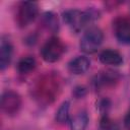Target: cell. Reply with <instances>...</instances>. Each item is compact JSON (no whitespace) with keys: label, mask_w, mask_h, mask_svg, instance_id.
I'll use <instances>...</instances> for the list:
<instances>
[{"label":"cell","mask_w":130,"mask_h":130,"mask_svg":"<svg viewBox=\"0 0 130 130\" xmlns=\"http://www.w3.org/2000/svg\"><path fill=\"white\" fill-rule=\"evenodd\" d=\"M98 18L99 12L92 8H88L82 11L78 9H71L63 13L64 22L75 34L90 27L91 23H93Z\"/></svg>","instance_id":"1"},{"label":"cell","mask_w":130,"mask_h":130,"mask_svg":"<svg viewBox=\"0 0 130 130\" xmlns=\"http://www.w3.org/2000/svg\"><path fill=\"white\" fill-rule=\"evenodd\" d=\"M103 41H104L103 30L98 26L91 25L90 27L84 30L80 39L79 48L85 54H93L100 49V47L103 44Z\"/></svg>","instance_id":"2"},{"label":"cell","mask_w":130,"mask_h":130,"mask_svg":"<svg viewBox=\"0 0 130 130\" xmlns=\"http://www.w3.org/2000/svg\"><path fill=\"white\" fill-rule=\"evenodd\" d=\"M65 52V46L63 42L57 38H50L42 47L41 54L43 59L48 63H54L58 61Z\"/></svg>","instance_id":"3"},{"label":"cell","mask_w":130,"mask_h":130,"mask_svg":"<svg viewBox=\"0 0 130 130\" xmlns=\"http://www.w3.org/2000/svg\"><path fill=\"white\" fill-rule=\"evenodd\" d=\"M39 7L36 2L25 1L21 2L16 12V21L20 27H25L30 24L37 17Z\"/></svg>","instance_id":"4"},{"label":"cell","mask_w":130,"mask_h":130,"mask_svg":"<svg viewBox=\"0 0 130 130\" xmlns=\"http://www.w3.org/2000/svg\"><path fill=\"white\" fill-rule=\"evenodd\" d=\"M21 107V98L20 95L13 90H6L2 93L1 96V109L8 115L12 116L16 114Z\"/></svg>","instance_id":"5"},{"label":"cell","mask_w":130,"mask_h":130,"mask_svg":"<svg viewBox=\"0 0 130 130\" xmlns=\"http://www.w3.org/2000/svg\"><path fill=\"white\" fill-rule=\"evenodd\" d=\"M114 31L116 38L120 43L129 44L130 43V18L126 16H121L114 21Z\"/></svg>","instance_id":"6"},{"label":"cell","mask_w":130,"mask_h":130,"mask_svg":"<svg viewBox=\"0 0 130 130\" xmlns=\"http://www.w3.org/2000/svg\"><path fill=\"white\" fill-rule=\"evenodd\" d=\"M12 52L13 47L10 41L7 38L2 37L0 43V69L2 71L5 70V68H7L10 64L12 59Z\"/></svg>","instance_id":"7"},{"label":"cell","mask_w":130,"mask_h":130,"mask_svg":"<svg viewBox=\"0 0 130 130\" xmlns=\"http://www.w3.org/2000/svg\"><path fill=\"white\" fill-rule=\"evenodd\" d=\"M90 66V61L86 56H77L68 63V70L75 75L83 74Z\"/></svg>","instance_id":"8"},{"label":"cell","mask_w":130,"mask_h":130,"mask_svg":"<svg viewBox=\"0 0 130 130\" xmlns=\"http://www.w3.org/2000/svg\"><path fill=\"white\" fill-rule=\"evenodd\" d=\"M100 61L105 65L118 66L123 63V57L118 51L107 49L100 54Z\"/></svg>","instance_id":"9"},{"label":"cell","mask_w":130,"mask_h":130,"mask_svg":"<svg viewBox=\"0 0 130 130\" xmlns=\"http://www.w3.org/2000/svg\"><path fill=\"white\" fill-rule=\"evenodd\" d=\"M119 78V75L117 72L112 70H107L105 72H101L95 76V79L93 80V83L95 84V87H102V86H109L113 85L114 82H116Z\"/></svg>","instance_id":"10"},{"label":"cell","mask_w":130,"mask_h":130,"mask_svg":"<svg viewBox=\"0 0 130 130\" xmlns=\"http://www.w3.org/2000/svg\"><path fill=\"white\" fill-rule=\"evenodd\" d=\"M88 124V116L85 111H80L70 120L71 130H85Z\"/></svg>","instance_id":"11"},{"label":"cell","mask_w":130,"mask_h":130,"mask_svg":"<svg viewBox=\"0 0 130 130\" xmlns=\"http://www.w3.org/2000/svg\"><path fill=\"white\" fill-rule=\"evenodd\" d=\"M36 60L31 56L21 58L17 63V70L21 74H27L36 68Z\"/></svg>","instance_id":"12"},{"label":"cell","mask_w":130,"mask_h":130,"mask_svg":"<svg viewBox=\"0 0 130 130\" xmlns=\"http://www.w3.org/2000/svg\"><path fill=\"white\" fill-rule=\"evenodd\" d=\"M69 110H70V103L65 101L59 107L56 113V121L59 124H65L69 119Z\"/></svg>","instance_id":"13"},{"label":"cell","mask_w":130,"mask_h":130,"mask_svg":"<svg viewBox=\"0 0 130 130\" xmlns=\"http://www.w3.org/2000/svg\"><path fill=\"white\" fill-rule=\"evenodd\" d=\"M43 22L50 30L55 31L58 29V18L52 12H46L43 15Z\"/></svg>","instance_id":"14"},{"label":"cell","mask_w":130,"mask_h":130,"mask_svg":"<svg viewBox=\"0 0 130 130\" xmlns=\"http://www.w3.org/2000/svg\"><path fill=\"white\" fill-rule=\"evenodd\" d=\"M110 106H111V104H110V102L108 100H103V101L100 102L99 110H100V112H101L103 117L104 116H108V111L110 109Z\"/></svg>","instance_id":"15"},{"label":"cell","mask_w":130,"mask_h":130,"mask_svg":"<svg viewBox=\"0 0 130 130\" xmlns=\"http://www.w3.org/2000/svg\"><path fill=\"white\" fill-rule=\"evenodd\" d=\"M85 93H86V90H85L84 87L79 86V87H76L74 89V94H75L76 98H82L83 95H85Z\"/></svg>","instance_id":"16"},{"label":"cell","mask_w":130,"mask_h":130,"mask_svg":"<svg viewBox=\"0 0 130 130\" xmlns=\"http://www.w3.org/2000/svg\"><path fill=\"white\" fill-rule=\"evenodd\" d=\"M124 126H125V129H126V130H130V110L128 111V113H127L126 116H125V119H124Z\"/></svg>","instance_id":"17"}]
</instances>
